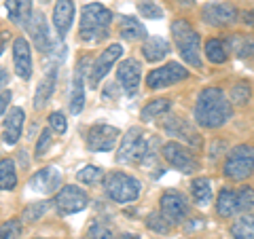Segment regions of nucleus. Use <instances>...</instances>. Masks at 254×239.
Segmentation results:
<instances>
[{"label":"nucleus","mask_w":254,"mask_h":239,"mask_svg":"<svg viewBox=\"0 0 254 239\" xmlns=\"http://www.w3.org/2000/svg\"><path fill=\"white\" fill-rule=\"evenodd\" d=\"M193 117L201 129H220L233 119V104L229 102V95L220 87H203L197 93Z\"/></svg>","instance_id":"1"},{"label":"nucleus","mask_w":254,"mask_h":239,"mask_svg":"<svg viewBox=\"0 0 254 239\" xmlns=\"http://www.w3.org/2000/svg\"><path fill=\"white\" fill-rule=\"evenodd\" d=\"M161 150L157 138H148L140 125H133L121 135V144L117 150V163L129 165H150Z\"/></svg>","instance_id":"2"},{"label":"nucleus","mask_w":254,"mask_h":239,"mask_svg":"<svg viewBox=\"0 0 254 239\" xmlns=\"http://www.w3.org/2000/svg\"><path fill=\"white\" fill-rule=\"evenodd\" d=\"M113 11L106 9L102 2H89L81 9V21H78V38L83 43L104 41L113 23Z\"/></svg>","instance_id":"3"},{"label":"nucleus","mask_w":254,"mask_h":239,"mask_svg":"<svg viewBox=\"0 0 254 239\" xmlns=\"http://www.w3.org/2000/svg\"><path fill=\"white\" fill-rule=\"evenodd\" d=\"M170 30H172V38H174V43H176V49L180 53L182 61L195 70H201L203 61H201V36H199V32L190 26V21L182 19V17L174 19L170 23Z\"/></svg>","instance_id":"4"},{"label":"nucleus","mask_w":254,"mask_h":239,"mask_svg":"<svg viewBox=\"0 0 254 239\" xmlns=\"http://www.w3.org/2000/svg\"><path fill=\"white\" fill-rule=\"evenodd\" d=\"M222 174L231 182H244L252 178L254 176V144L242 142V144L229 148V153L222 159Z\"/></svg>","instance_id":"5"},{"label":"nucleus","mask_w":254,"mask_h":239,"mask_svg":"<svg viewBox=\"0 0 254 239\" xmlns=\"http://www.w3.org/2000/svg\"><path fill=\"white\" fill-rule=\"evenodd\" d=\"M102 182L106 197L115 203H133L142 193V182L127 172H110Z\"/></svg>","instance_id":"6"},{"label":"nucleus","mask_w":254,"mask_h":239,"mask_svg":"<svg viewBox=\"0 0 254 239\" xmlns=\"http://www.w3.org/2000/svg\"><path fill=\"white\" fill-rule=\"evenodd\" d=\"M159 153H161L165 163H168L172 170H176L180 174L190 176V174H197L201 170V161H199V157L195 155V150L187 144H182V142H176V140L165 142Z\"/></svg>","instance_id":"7"},{"label":"nucleus","mask_w":254,"mask_h":239,"mask_svg":"<svg viewBox=\"0 0 254 239\" xmlns=\"http://www.w3.org/2000/svg\"><path fill=\"white\" fill-rule=\"evenodd\" d=\"M163 131L165 135H170L172 140L182 142V144L190 146L193 150H201L203 148V138L201 133L195 129V125L189 119L180 117V115H165L163 119Z\"/></svg>","instance_id":"8"},{"label":"nucleus","mask_w":254,"mask_h":239,"mask_svg":"<svg viewBox=\"0 0 254 239\" xmlns=\"http://www.w3.org/2000/svg\"><path fill=\"white\" fill-rule=\"evenodd\" d=\"M159 212L172 227H176L187 222V218L190 216V201L185 193H180L176 188H168L163 190L161 199H159Z\"/></svg>","instance_id":"9"},{"label":"nucleus","mask_w":254,"mask_h":239,"mask_svg":"<svg viewBox=\"0 0 254 239\" xmlns=\"http://www.w3.org/2000/svg\"><path fill=\"white\" fill-rule=\"evenodd\" d=\"M189 78H190L189 68H185L178 61H168L159 68H153L146 74V87L150 91L168 89V87H174V85H178L182 81H189Z\"/></svg>","instance_id":"10"},{"label":"nucleus","mask_w":254,"mask_h":239,"mask_svg":"<svg viewBox=\"0 0 254 239\" xmlns=\"http://www.w3.org/2000/svg\"><path fill=\"white\" fill-rule=\"evenodd\" d=\"M55 210L62 216H72V214L83 212L89 205V195L85 193L81 186L76 184H66L55 193Z\"/></svg>","instance_id":"11"},{"label":"nucleus","mask_w":254,"mask_h":239,"mask_svg":"<svg viewBox=\"0 0 254 239\" xmlns=\"http://www.w3.org/2000/svg\"><path fill=\"white\" fill-rule=\"evenodd\" d=\"M119 138H121V131H119L115 125L95 123L87 129L85 144L91 153H110V150L117 146Z\"/></svg>","instance_id":"12"},{"label":"nucleus","mask_w":254,"mask_h":239,"mask_svg":"<svg viewBox=\"0 0 254 239\" xmlns=\"http://www.w3.org/2000/svg\"><path fill=\"white\" fill-rule=\"evenodd\" d=\"M201 21L212 28H231L240 21V11L231 2H205L201 6Z\"/></svg>","instance_id":"13"},{"label":"nucleus","mask_w":254,"mask_h":239,"mask_svg":"<svg viewBox=\"0 0 254 239\" xmlns=\"http://www.w3.org/2000/svg\"><path fill=\"white\" fill-rule=\"evenodd\" d=\"M121 55H123V47L121 45H119V43L108 45L106 49L91 61L89 72H87V83H89V87H98L100 81L110 72V68L115 66L117 60L121 58Z\"/></svg>","instance_id":"14"},{"label":"nucleus","mask_w":254,"mask_h":239,"mask_svg":"<svg viewBox=\"0 0 254 239\" xmlns=\"http://www.w3.org/2000/svg\"><path fill=\"white\" fill-rule=\"evenodd\" d=\"M117 83L125 95L133 98L142 85V63L133 58H127L117 66Z\"/></svg>","instance_id":"15"},{"label":"nucleus","mask_w":254,"mask_h":239,"mask_svg":"<svg viewBox=\"0 0 254 239\" xmlns=\"http://www.w3.org/2000/svg\"><path fill=\"white\" fill-rule=\"evenodd\" d=\"M26 32L30 36V41L34 43V47L43 55H49L55 47V41L49 34V23H47L43 13H32L30 19L26 21Z\"/></svg>","instance_id":"16"},{"label":"nucleus","mask_w":254,"mask_h":239,"mask_svg":"<svg viewBox=\"0 0 254 239\" xmlns=\"http://www.w3.org/2000/svg\"><path fill=\"white\" fill-rule=\"evenodd\" d=\"M91 58L89 55H83L81 60L76 61L74 68V76H72V91H70V115H81L85 108V78L89 72L91 66Z\"/></svg>","instance_id":"17"},{"label":"nucleus","mask_w":254,"mask_h":239,"mask_svg":"<svg viewBox=\"0 0 254 239\" xmlns=\"http://www.w3.org/2000/svg\"><path fill=\"white\" fill-rule=\"evenodd\" d=\"M13 68L21 81H30L34 61H32V47L26 36H17L13 41Z\"/></svg>","instance_id":"18"},{"label":"nucleus","mask_w":254,"mask_h":239,"mask_svg":"<svg viewBox=\"0 0 254 239\" xmlns=\"http://www.w3.org/2000/svg\"><path fill=\"white\" fill-rule=\"evenodd\" d=\"M30 186H32V190L43 193V195L58 193V190L62 188V172L53 165H47L30 178Z\"/></svg>","instance_id":"19"},{"label":"nucleus","mask_w":254,"mask_h":239,"mask_svg":"<svg viewBox=\"0 0 254 239\" xmlns=\"http://www.w3.org/2000/svg\"><path fill=\"white\" fill-rule=\"evenodd\" d=\"M74 23V0H55L53 4V26L58 36L64 38Z\"/></svg>","instance_id":"20"},{"label":"nucleus","mask_w":254,"mask_h":239,"mask_svg":"<svg viewBox=\"0 0 254 239\" xmlns=\"http://www.w3.org/2000/svg\"><path fill=\"white\" fill-rule=\"evenodd\" d=\"M23 123H26V113L19 106H13L4 119V131H2V142L9 146H15L23 133Z\"/></svg>","instance_id":"21"},{"label":"nucleus","mask_w":254,"mask_h":239,"mask_svg":"<svg viewBox=\"0 0 254 239\" xmlns=\"http://www.w3.org/2000/svg\"><path fill=\"white\" fill-rule=\"evenodd\" d=\"M172 47L170 43L165 41L161 36H146L142 41V47H140V53L148 63H159L161 60H165L170 55Z\"/></svg>","instance_id":"22"},{"label":"nucleus","mask_w":254,"mask_h":239,"mask_svg":"<svg viewBox=\"0 0 254 239\" xmlns=\"http://www.w3.org/2000/svg\"><path fill=\"white\" fill-rule=\"evenodd\" d=\"M227 51L233 53L240 60L254 58V34H244V32H233L225 38Z\"/></svg>","instance_id":"23"},{"label":"nucleus","mask_w":254,"mask_h":239,"mask_svg":"<svg viewBox=\"0 0 254 239\" xmlns=\"http://www.w3.org/2000/svg\"><path fill=\"white\" fill-rule=\"evenodd\" d=\"M214 208H216L218 218H233V216H237V214H242L240 203H237V190L231 188V186H222L218 190Z\"/></svg>","instance_id":"24"},{"label":"nucleus","mask_w":254,"mask_h":239,"mask_svg":"<svg viewBox=\"0 0 254 239\" xmlns=\"http://www.w3.org/2000/svg\"><path fill=\"white\" fill-rule=\"evenodd\" d=\"M55 83H58V63H51L49 68H47V72L43 76L41 85H38V89L34 93V108L41 110L47 106V102L51 100V95L55 91Z\"/></svg>","instance_id":"25"},{"label":"nucleus","mask_w":254,"mask_h":239,"mask_svg":"<svg viewBox=\"0 0 254 239\" xmlns=\"http://www.w3.org/2000/svg\"><path fill=\"white\" fill-rule=\"evenodd\" d=\"M190 197H193L195 205H199V208H208L214 199V184L208 176H197L190 180Z\"/></svg>","instance_id":"26"},{"label":"nucleus","mask_w":254,"mask_h":239,"mask_svg":"<svg viewBox=\"0 0 254 239\" xmlns=\"http://www.w3.org/2000/svg\"><path fill=\"white\" fill-rule=\"evenodd\" d=\"M119 36L127 43H133V41H144L148 36V32L144 28V23H142L138 17L123 15V17L119 19Z\"/></svg>","instance_id":"27"},{"label":"nucleus","mask_w":254,"mask_h":239,"mask_svg":"<svg viewBox=\"0 0 254 239\" xmlns=\"http://www.w3.org/2000/svg\"><path fill=\"white\" fill-rule=\"evenodd\" d=\"M6 15H9V21L15 26H26V21L30 19V15L34 13V6H32V0H6Z\"/></svg>","instance_id":"28"},{"label":"nucleus","mask_w":254,"mask_h":239,"mask_svg":"<svg viewBox=\"0 0 254 239\" xmlns=\"http://www.w3.org/2000/svg\"><path fill=\"white\" fill-rule=\"evenodd\" d=\"M170 108H172V100L170 98H155L140 110V121L142 123H150V121H155V119H159V117L168 115Z\"/></svg>","instance_id":"29"},{"label":"nucleus","mask_w":254,"mask_h":239,"mask_svg":"<svg viewBox=\"0 0 254 239\" xmlns=\"http://www.w3.org/2000/svg\"><path fill=\"white\" fill-rule=\"evenodd\" d=\"M229 235L233 239H254V214L244 212L229 227Z\"/></svg>","instance_id":"30"},{"label":"nucleus","mask_w":254,"mask_h":239,"mask_svg":"<svg viewBox=\"0 0 254 239\" xmlns=\"http://www.w3.org/2000/svg\"><path fill=\"white\" fill-rule=\"evenodd\" d=\"M203 53L210 63H225L229 60V55H231L227 51V45L222 38H208L203 45Z\"/></svg>","instance_id":"31"},{"label":"nucleus","mask_w":254,"mask_h":239,"mask_svg":"<svg viewBox=\"0 0 254 239\" xmlns=\"http://www.w3.org/2000/svg\"><path fill=\"white\" fill-rule=\"evenodd\" d=\"M17 188V167L9 157L0 159V190H15Z\"/></svg>","instance_id":"32"},{"label":"nucleus","mask_w":254,"mask_h":239,"mask_svg":"<svg viewBox=\"0 0 254 239\" xmlns=\"http://www.w3.org/2000/svg\"><path fill=\"white\" fill-rule=\"evenodd\" d=\"M250 98H252V85L248 81L235 83L231 87V91H229V102H231L233 106H248Z\"/></svg>","instance_id":"33"},{"label":"nucleus","mask_w":254,"mask_h":239,"mask_svg":"<svg viewBox=\"0 0 254 239\" xmlns=\"http://www.w3.org/2000/svg\"><path fill=\"white\" fill-rule=\"evenodd\" d=\"M144 225H146L148 231H153V233H157V235H168L172 231V225L161 216V212L159 210L148 214V216L144 218Z\"/></svg>","instance_id":"34"},{"label":"nucleus","mask_w":254,"mask_h":239,"mask_svg":"<svg viewBox=\"0 0 254 239\" xmlns=\"http://www.w3.org/2000/svg\"><path fill=\"white\" fill-rule=\"evenodd\" d=\"M104 170L100 165H85L81 172L76 174V180L83 182V184H98V182L104 180Z\"/></svg>","instance_id":"35"},{"label":"nucleus","mask_w":254,"mask_h":239,"mask_svg":"<svg viewBox=\"0 0 254 239\" xmlns=\"http://www.w3.org/2000/svg\"><path fill=\"white\" fill-rule=\"evenodd\" d=\"M47 210H49V201L28 203L26 210H23V214H21V222H36V220H41V216Z\"/></svg>","instance_id":"36"},{"label":"nucleus","mask_w":254,"mask_h":239,"mask_svg":"<svg viewBox=\"0 0 254 239\" xmlns=\"http://www.w3.org/2000/svg\"><path fill=\"white\" fill-rule=\"evenodd\" d=\"M237 190V203H240V212H250L254 210V186L250 184H244L240 188H235Z\"/></svg>","instance_id":"37"},{"label":"nucleus","mask_w":254,"mask_h":239,"mask_svg":"<svg viewBox=\"0 0 254 239\" xmlns=\"http://www.w3.org/2000/svg\"><path fill=\"white\" fill-rule=\"evenodd\" d=\"M138 13L144 19H153V21L163 17V9L155 2V0H142V2H138Z\"/></svg>","instance_id":"38"},{"label":"nucleus","mask_w":254,"mask_h":239,"mask_svg":"<svg viewBox=\"0 0 254 239\" xmlns=\"http://www.w3.org/2000/svg\"><path fill=\"white\" fill-rule=\"evenodd\" d=\"M53 142V131L49 127H45V129L38 133V140H36V148H34V159H43L47 155V150H49Z\"/></svg>","instance_id":"39"},{"label":"nucleus","mask_w":254,"mask_h":239,"mask_svg":"<svg viewBox=\"0 0 254 239\" xmlns=\"http://www.w3.org/2000/svg\"><path fill=\"white\" fill-rule=\"evenodd\" d=\"M21 218H11L0 225V239H17L21 235Z\"/></svg>","instance_id":"40"},{"label":"nucleus","mask_w":254,"mask_h":239,"mask_svg":"<svg viewBox=\"0 0 254 239\" xmlns=\"http://www.w3.org/2000/svg\"><path fill=\"white\" fill-rule=\"evenodd\" d=\"M47 121H49V129L53 133L64 135V133L68 131V121H66V115H64L62 110H55V113H51Z\"/></svg>","instance_id":"41"},{"label":"nucleus","mask_w":254,"mask_h":239,"mask_svg":"<svg viewBox=\"0 0 254 239\" xmlns=\"http://www.w3.org/2000/svg\"><path fill=\"white\" fill-rule=\"evenodd\" d=\"M227 153H229V142H225V140H212L210 153H208L212 163H216V161H220V159H225Z\"/></svg>","instance_id":"42"},{"label":"nucleus","mask_w":254,"mask_h":239,"mask_svg":"<svg viewBox=\"0 0 254 239\" xmlns=\"http://www.w3.org/2000/svg\"><path fill=\"white\" fill-rule=\"evenodd\" d=\"M89 239H113V229L104 222H95L89 229Z\"/></svg>","instance_id":"43"},{"label":"nucleus","mask_w":254,"mask_h":239,"mask_svg":"<svg viewBox=\"0 0 254 239\" xmlns=\"http://www.w3.org/2000/svg\"><path fill=\"white\" fill-rule=\"evenodd\" d=\"M119 95H121L119 83H108V85L104 87V91H102V98H104V100H117Z\"/></svg>","instance_id":"44"},{"label":"nucleus","mask_w":254,"mask_h":239,"mask_svg":"<svg viewBox=\"0 0 254 239\" xmlns=\"http://www.w3.org/2000/svg\"><path fill=\"white\" fill-rule=\"evenodd\" d=\"M11 98H13L11 89H2V91H0V117H2L6 110H9V102H11Z\"/></svg>","instance_id":"45"},{"label":"nucleus","mask_w":254,"mask_h":239,"mask_svg":"<svg viewBox=\"0 0 254 239\" xmlns=\"http://www.w3.org/2000/svg\"><path fill=\"white\" fill-rule=\"evenodd\" d=\"M240 21L244 23V26H248V28H254V9L242 11V13H240Z\"/></svg>","instance_id":"46"},{"label":"nucleus","mask_w":254,"mask_h":239,"mask_svg":"<svg viewBox=\"0 0 254 239\" xmlns=\"http://www.w3.org/2000/svg\"><path fill=\"white\" fill-rule=\"evenodd\" d=\"M6 85H9V72L0 66V91L6 89Z\"/></svg>","instance_id":"47"},{"label":"nucleus","mask_w":254,"mask_h":239,"mask_svg":"<svg viewBox=\"0 0 254 239\" xmlns=\"http://www.w3.org/2000/svg\"><path fill=\"white\" fill-rule=\"evenodd\" d=\"M174 2H176L178 6H182V9H193L197 0H174Z\"/></svg>","instance_id":"48"},{"label":"nucleus","mask_w":254,"mask_h":239,"mask_svg":"<svg viewBox=\"0 0 254 239\" xmlns=\"http://www.w3.org/2000/svg\"><path fill=\"white\" fill-rule=\"evenodd\" d=\"M119 239H142L140 235H136V233H125V235H121Z\"/></svg>","instance_id":"49"},{"label":"nucleus","mask_w":254,"mask_h":239,"mask_svg":"<svg viewBox=\"0 0 254 239\" xmlns=\"http://www.w3.org/2000/svg\"><path fill=\"white\" fill-rule=\"evenodd\" d=\"M38 2H43V4H47V2H51V0H38Z\"/></svg>","instance_id":"50"},{"label":"nucleus","mask_w":254,"mask_h":239,"mask_svg":"<svg viewBox=\"0 0 254 239\" xmlns=\"http://www.w3.org/2000/svg\"><path fill=\"white\" fill-rule=\"evenodd\" d=\"M0 55H2V45H0Z\"/></svg>","instance_id":"51"}]
</instances>
